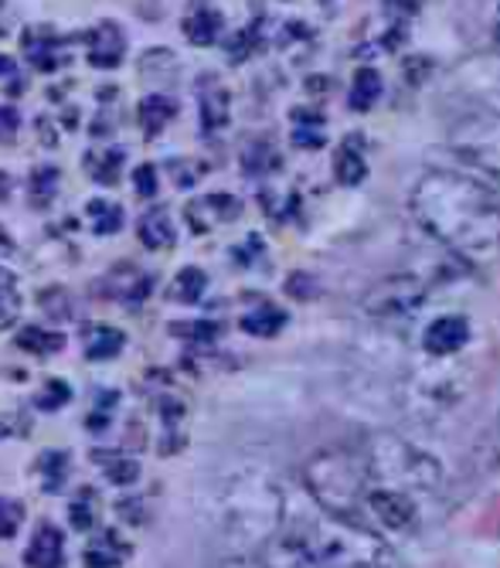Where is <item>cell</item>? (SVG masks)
<instances>
[{
  "instance_id": "2e32d148",
  "label": "cell",
  "mask_w": 500,
  "mask_h": 568,
  "mask_svg": "<svg viewBox=\"0 0 500 568\" xmlns=\"http://www.w3.org/2000/svg\"><path fill=\"white\" fill-rule=\"evenodd\" d=\"M130 551H133V548H130L113 528H106V531H99V535L85 545L82 561H85V568H123L126 558H130Z\"/></svg>"
},
{
  "instance_id": "1f68e13d",
  "label": "cell",
  "mask_w": 500,
  "mask_h": 568,
  "mask_svg": "<svg viewBox=\"0 0 500 568\" xmlns=\"http://www.w3.org/2000/svg\"><path fill=\"white\" fill-rule=\"evenodd\" d=\"M38 306L44 310V317H48V321L65 324V321H72V314H75V296H72L65 286H44V290L38 293Z\"/></svg>"
},
{
  "instance_id": "484cf974",
  "label": "cell",
  "mask_w": 500,
  "mask_h": 568,
  "mask_svg": "<svg viewBox=\"0 0 500 568\" xmlns=\"http://www.w3.org/2000/svg\"><path fill=\"white\" fill-rule=\"evenodd\" d=\"M279 168H283V158L269 140H253L242 150V171L248 178H266V174H276Z\"/></svg>"
},
{
  "instance_id": "f35d334b",
  "label": "cell",
  "mask_w": 500,
  "mask_h": 568,
  "mask_svg": "<svg viewBox=\"0 0 500 568\" xmlns=\"http://www.w3.org/2000/svg\"><path fill=\"white\" fill-rule=\"evenodd\" d=\"M28 433H31L28 412H4V416H0V439H21Z\"/></svg>"
},
{
  "instance_id": "52a82bcc",
  "label": "cell",
  "mask_w": 500,
  "mask_h": 568,
  "mask_svg": "<svg viewBox=\"0 0 500 568\" xmlns=\"http://www.w3.org/2000/svg\"><path fill=\"white\" fill-rule=\"evenodd\" d=\"M426 300H429V290L419 276H388L365 293L361 310L371 321L395 324V321L416 317L426 306Z\"/></svg>"
},
{
  "instance_id": "8d00e7d4",
  "label": "cell",
  "mask_w": 500,
  "mask_h": 568,
  "mask_svg": "<svg viewBox=\"0 0 500 568\" xmlns=\"http://www.w3.org/2000/svg\"><path fill=\"white\" fill-rule=\"evenodd\" d=\"M116 402H120V392H99L95 395V408L89 412V419H85V426L92 429V433H103L110 423H113V412H116Z\"/></svg>"
},
{
  "instance_id": "ab89813d",
  "label": "cell",
  "mask_w": 500,
  "mask_h": 568,
  "mask_svg": "<svg viewBox=\"0 0 500 568\" xmlns=\"http://www.w3.org/2000/svg\"><path fill=\"white\" fill-rule=\"evenodd\" d=\"M133 187L140 197H154L157 194V168L154 164H140L133 174Z\"/></svg>"
},
{
  "instance_id": "e0dca14e",
  "label": "cell",
  "mask_w": 500,
  "mask_h": 568,
  "mask_svg": "<svg viewBox=\"0 0 500 568\" xmlns=\"http://www.w3.org/2000/svg\"><path fill=\"white\" fill-rule=\"evenodd\" d=\"M126 347V334L113 324H85L82 327V354L89 361H113Z\"/></svg>"
},
{
  "instance_id": "ee69618b",
  "label": "cell",
  "mask_w": 500,
  "mask_h": 568,
  "mask_svg": "<svg viewBox=\"0 0 500 568\" xmlns=\"http://www.w3.org/2000/svg\"><path fill=\"white\" fill-rule=\"evenodd\" d=\"M18 79V69H14V62L8 59V55H0V79Z\"/></svg>"
},
{
  "instance_id": "7a4b0ae2",
  "label": "cell",
  "mask_w": 500,
  "mask_h": 568,
  "mask_svg": "<svg viewBox=\"0 0 500 568\" xmlns=\"http://www.w3.org/2000/svg\"><path fill=\"white\" fill-rule=\"evenodd\" d=\"M304 484H307L314 504L320 507V514L365 528L361 510H365V497L371 490V477H368V463L358 446L317 449L304 467Z\"/></svg>"
},
{
  "instance_id": "74e56055",
  "label": "cell",
  "mask_w": 500,
  "mask_h": 568,
  "mask_svg": "<svg viewBox=\"0 0 500 568\" xmlns=\"http://www.w3.org/2000/svg\"><path fill=\"white\" fill-rule=\"evenodd\" d=\"M24 525V504L14 497H0V541H8Z\"/></svg>"
},
{
  "instance_id": "9a60e30c",
  "label": "cell",
  "mask_w": 500,
  "mask_h": 568,
  "mask_svg": "<svg viewBox=\"0 0 500 568\" xmlns=\"http://www.w3.org/2000/svg\"><path fill=\"white\" fill-rule=\"evenodd\" d=\"M286 324H289L286 310L276 306L273 300H263V296H256L253 306H248L242 314V321H238V327L245 334H253V337H276Z\"/></svg>"
},
{
  "instance_id": "3957f363",
  "label": "cell",
  "mask_w": 500,
  "mask_h": 568,
  "mask_svg": "<svg viewBox=\"0 0 500 568\" xmlns=\"http://www.w3.org/2000/svg\"><path fill=\"white\" fill-rule=\"evenodd\" d=\"M365 463H368V477L375 487L385 490H398L409 494L416 500L436 497L442 487V467L439 459L419 446H412L409 439L398 436H375L368 443L358 446Z\"/></svg>"
},
{
  "instance_id": "d590c367",
  "label": "cell",
  "mask_w": 500,
  "mask_h": 568,
  "mask_svg": "<svg viewBox=\"0 0 500 568\" xmlns=\"http://www.w3.org/2000/svg\"><path fill=\"white\" fill-rule=\"evenodd\" d=\"M69 402H72V385L62 382V378H44V385H41V392H38V398H34V405H38L41 412H59V408H65Z\"/></svg>"
},
{
  "instance_id": "5b68a950",
  "label": "cell",
  "mask_w": 500,
  "mask_h": 568,
  "mask_svg": "<svg viewBox=\"0 0 500 568\" xmlns=\"http://www.w3.org/2000/svg\"><path fill=\"white\" fill-rule=\"evenodd\" d=\"M473 388L470 368L460 365H432L416 372L406 382V408L416 419H439L446 412L463 405V398Z\"/></svg>"
},
{
  "instance_id": "30bf717a",
  "label": "cell",
  "mask_w": 500,
  "mask_h": 568,
  "mask_svg": "<svg viewBox=\"0 0 500 568\" xmlns=\"http://www.w3.org/2000/svg\"><path fill=\"white\" fill-rule=\"evenodd\" d=\"M126 55V38L113 21H99L89 34H85V59L92 69H116Z\"/></svg>"
},
{
  "instance_id": "ffe728a7",
  "label": "cell",
  "mask_w": 500,
  "mask_h": 568,
  "mask_svg": "<svg viewBox=\"0 0 500 568\" xmlns=\"http://www.w3.org/2000/svg\"><path fill=\"white\" fill-rule=\"evenodd\" d=\"M293 146L299 150H320L327 143V116L317 106H304V110H293Z\"/></svg>"
},
{
  "instance_id": "c3c4849f",
  "label": "cell",
  "mask_w": 500,
  "mask_h": 568,
  "mask_svg": "<svg viewBox=\"0 0 500 568\" xmlns=\"http://www.w3.org/2000/svg\"><path fill=\"white\" fill-rule=\"evenodd\" d=\"M358 568H395V565H358Z\"/></svg>"
},
{
  "instance_id": "277c9868",
  "label": "cell",
  "mask_w": 500,
  "mask_h": 568,
  "mask_svg": "<svg viewBox=\"0 0 500 568\" xmlns=\"http://www.w3.org/2000/svg\"><path fill=\"white\" fill-rule=\"evenodd\" d=\"M283 528V494L259 477L235 484L225 500V531L238 545H269Z\"/></svg>"
},
{
  "instance_id": "60d3db41",
  "label": "cell",
  "mask_w": 500,
  "mask_h": 568,
  "mask_svg": "<svg viewBox=\"0 0 500 568\" xmlns=\"http://www.w3.org/2000/svg\"><path fill=\"white\" fill-rule=\"evenodd\" d=\"M18 126H21V116L14 106H0V143H11L18 136Z\"/></svg>"
},
{
  "instance_id": "d6986e66",
  "label": "cell",
  "mask_w": 500,
  "mask_h": 568,
  "mask_svg": "<svg viewBox=\"0 0 500 568\" xmlns=\"http://www.w3.org/2000/svg\"><path fill=\"white\" fill-rule=\"evenodd\" d=\"M92 463L113 487H133L140 480V463L123 449H92Z\"/></svg>"
},
{
  "instance_id": "f546056e",
  "label": "cell",
  "mask_w": 500,
  "mask_h": 568,
  "mask_svg": "<svg viewBox=\"0 0 500 568\" xmlns=\"http://www.w3.org/2000/svg\"><path fill=\"white\" fill-rule=\"evenodd\" d=\"M21 290H18V276L11 270L0 266V331H8L18 324L21 317Z\"/></svg>"
},
{
  "instance_id": "83f0119b",
  "label": "cell",
  "mask_w": 500,
  "mask_h": 568,
  "mask_svg": "<svg viewBox=\"0 0 500 568\" xmlns=\"http://www.w3.org/2000/svg\"><path fill=\"white\" fill-rule=\"evenodd\" d=\"M85 219L95 235H116L123 229V204H116L110 197H92L85 204Z\"/></svg>"
},
{
  "instance_id": "6da1fadb",
  "label": "cell",
  "mask_w": 500,
  "mask_h": 568,
  "mask_svg": "<svg viewBox=\"0 0 500 568\" xmlns=\"http://www.w3.org/2000/svg\"><path fill=\"white\" fill-rule=\"evenodd\" d=\"M409 209L429 239L467 260H487L500 248V194L463 171H426Z\"/></svg>"
},
{
  "instance_id": "7402d4cb",
  "label": "cell",
  "mask_w": 500,
  "mask_h": 568,
  "mask_svg": "<svg viewBox=\"0 0 500 568\" xmlns=\"http://www.w3.org/2000/svg\"><path fill=\"white\" fill-rule=\"evenodd\" d=\"M184 38L191 41V44H197V48H208V44H215L218 38H222V31H225V18L215 11V8H208V4H202V8H194L187 18H184Z\"/></svg>"
},
{
  "instance_id": "681fc988",
  "label": "cell",
  "mask_w": 500,
  "mask_h": 568,
  "mask_svg": "<svg viewBox=\"0 0 500 568\" xmlns=\"http://www.w3.org/2000/svg\"><path fill=\"white\" fill-rule=\"evenodd\" d=\"M0 8H4V0H0Z\"/></svg>"
},
{
  "instance_id": "bcb514c9",
  "label": "cell",
  "mask_w": 500,
  "mask_h": 568,
  "mask_svg": "<svg viewBox=\"0 0 500 568\" xmlns=\"http://www.w3.org/2000/svg\"><path fill=\"white\" fill-rule=\"evenodd\" d=\"M11 194V178L4 174V171H0V201H4Z\"/></svg>"
},
{
  "instance_id": "4fadbf2b",
  "label": "cell",
  "mask_w": 500,
  "mask_h": 568,
  "mask_svg": "<svg viewBox=\"0 0 500 568\" xmlns=\"http://www.w3.org/2000/svg\"><path fill=\"white\" fill-rule=\"evenodd\" d=\"M334 178L344 187H358L368 178V140L361 133L344 136L334 153Z\"/></svg>"
},
{
  "instance_id": "ba28073f",
  "label": "cell",
  "mask_w": 500,
  "mask_h": 568,
  "mask_svg": "<svg viewBox=\"0 0 500 568\" xmlns=\"http://www.w3.org/2000/svg\"><path fill=\"white\" fill-rule=\"evenodd\" d=\"M238 215H242V201L235 194H197L194 201L184 204L187 229L197 235H208L222 225H232L238 222Z\"/></svg>"
},
{
  "instance_id": "b9f144b4",
  "label": "cell",
  "mask_w": 500,
  "mask_h": 568,
  "mask_svg": "<svg viewBox=\"0 0 500 568\" xmlns=\"http://www.w3.org/2000/svg\"><path fill=\"white\" fill-rule=\"evenodd\" d=\"M232 255H235L238 263H253L256 255H263V239H259V235H248V239L232 252Z\"/></svg>"
},
{
  "instance_id": "44dd1931",
  "label": "cell",
  "mask_w": 500,
  "mask_h": 568,
  "mask_svg": "<svg viewBox=\"0 0 500 568\" xmlns=\"http://www.w3.org/2000/svg\"><path fill=\"white\" fill-rule=\"evenodd\" d=\"M136 116H140V130L146 140H157L161 130L177 116V102L164 92H154V95H146L140 99V106H136Z\"/></svg>"
},
{
  "instance_id": "e575fe53",
  "label": "cell",
  "mask_w": 500,
  "mask_h": 568,
  "mask_svg": "<svg viewBox=\"0 0 500 568\" xmlns=\"http://www.w3.org/2000/svg\"><path fill=\"white\" fill-rule=\"evenodd\" d=\"M95 518H99V497H95L92 487H85V490H79L75 500L69 504V525H72L75 531L85 535V531L95 528Z\"/></svg>"
},
{
  "instance_id": "8fae6325",
  "label": "cell",
  "mask_w": 500,
  "mask_h": 568,
  "mask_svg": "<svg viewBox=\"0 0 500 568\" xmlns=\"http://www.w3.org/2000/svg\"><path fill=\"white\" fill-rule=\"evenodd\" d=\"M69 41H72V38H59L52 28H31V31H24L21 48H24V55H28V62H31L34 69H41V72H55V69L65 62L62 51L69 48Z\"/></svg>"
},
{
  "instance_id": "7bdbcfd3",
  "label": "cell",
  "mask_w": 500,
  "mask_h": 568,
  "mask_svg": "<svg viewBox=\"0 0 500 568\" xmlns=\"http://www.w3.org/2000/svg\"><path fill=\"white\" fill-rule=\"evenodd\" d=\"M218 568H269L263 558H253V555H235V558H225Z\"/></svg>"
},
{
  "instance_id": "ac0fdd59",
  "label": "cell",
  "mask_w": 500,
  "mask_h": 568,
  "mask_svg": "<svg viewBox=\"0 0 500 568\" xmlns=\"http://www.w3.org/2000/svg\"><path fill=\"white\" fill-rule=\"evenodd\" d=\"M72 474V453L69 449H44L34 459V477L44 494H62Z\"/></svg>"
},
{
  "instance_id": "f6af8a7d",
  "label": "cell",
  "mask_w": 500,
  "mask_h": 568,
  "mask_svg": "<svg viewBox=\"0 0 500 568\" xmlns=\"http://www.w3.org/2000/svg\"><path fill=\"white\" fill-rule=\"evenodd\" d=\"M0 252H14V239L4 225H0Z\"/></svg>"
},
{
  "instance_id": "4316f807",
  "label": "cell",
  "mask_w": 500,
  "mask_h": 568,
  "mask_svg": "<svg viewBox=\"0 0 500 568\" xmlns=\"http://www.w3.org/2000/svg\"><path fill=\"white\" fill-rule=\"evenodd\" d=\"M123 161H126V153L123 150H95V153H85V171L95 184H103V187H113L123 174Z\"/></svg>"
},
{
  "instance_id": "5bb4252c",
  "label": "cell",
  "mask_w": 500,
  "mask_h": 568,
  "mask_svg": "<svg viewBox=\"0 0 500 568\" xmlns=\"http://www.w3.org/2000/svg\"><path fill=\"white\" fill-rule=\"evenodd\" d=\"M28 568H65V538L55 525H41L24 548Z\"/></svg>"
},
{
  "instance_id": "f1b7e54d",
  "label": "cell",
  "mask_w": 500,
  "mask_h": 568,
  "mask_svg": "<svg viewBox=\"0 0 500 568\" xmlns=\"http://www.w3.org/2000/svg\"><path fill=\"white\" fill-rule=\"evenodd\" d=\"M228 92L222 85H208L202 92V130L205 133H218L222 126H228Z\"/></svg>"
},
{
  "instance_id": "8992f818",
  "label": "cell",
  "mask_w": 500,
  "mask_h": 568,
  "mask_svg": "<svg viewBox=\"0 0 500 568\" xmlns=\"http://www.w3.org/2000/svg\"><path fill=\"white\" fill-rule=\"evenodd\" d=\"M449 150L480 171L500 174V113H473L449 126Z\"/></svg>"
},
{
  "instance_id": "cb8c5ba5",
  "label": "cell",
  "mask_w": 500,
  "mask_h": 568,
  "mask_svg": "<svg viewBox=\"0 0 500 568\" xmlns=\"http://www.w3.org/2000/svg\"><path fill=\"white\" fill-rule=\"evenodd\" d=\"M140 242H143L150 252L171 248V245L177 242V232H174V222H171V212H167V209H150V212L140 219Z\"/></svg>"
},
{
  "instance_id": "d6a6232c",
  "label": "cell",
  "mask_w": 500,
  "mask_h": 568,
  "mask_svg": "<svg viewBox=\"0 0 500 568\" xmlns=\"http://www.w3.org/2000/svg\"><path fill=\"white\" fill-rule=\"evenodd\" d=\"M59 184H62L59 168H38L28 181V197L34 209H48V204L59 197Z\"/></svg>"
},
{
  "instance_id": "836d02e7",
  "label": "cell",
  "mask_w": 500,
  "mask_h": 568,
  "mask_svg": "<svg viewBox=\"0 0 500 568\" xmlns=\"http://www.w3.org/2000/svg\"><path fill=\"white\" fill-rule=\"evenodd\" d=\"M171 337L187 341L194 347H208L222 337V324H215V321H177V324H171Z\"/></svg>"
},
{
  "instance_id": "9c48e42d",
  "label": "cell",
  "mask_w": 500,
  "mask_h": 568,
  "mask_svg": "<svg viewBox=\"0 0 500 568\" xmlns=\"http://www.w3.org/2000/svg\"><path fill=\"white\" fill-rule=\"evenodd\" d=\"M470 344V321L463 314H442L436 317L426 334H422V347L436 357V361H446V357H457L463 347Z\"/></svg>"
},
{
  "instance_id": "7c38bea8",
  "label": "cell",
  "mask_w": 500,
  "mask_h": 568,
  "mask_svg": "<svg viewBox=\"0 0 500 568\" xmlns=\"http://www.w3.org/2000/svg\"><path fill=\"white\" fill-rule=\"evenodd\" d=\"M95 290L106 293L110 300H120V303L136 306V303H143L150 296V290H154V280H150L146 273H140L136 266H126L123 263V266H113Z\"/></svg>"
},
{
  "instance_id": "7dc6e473",
  "label": "cell",
  "mask_w": 500,
  "mask_h": 568,
  "mask_svg": "<svg viewBox=\"0 0 500 568\" xmlns=\"http://www.w3.org/2000/svg\"><path fill=\"white\" fill-rule=\"evenodd\" d=\"M493 44L500 51V4H497V14H493Z\"/></svg>"
},
{
  "instance_id": "603a6c76",
  "label": "cell",
  "mask_w": 500,
  "mask_h": 568,
  "mask_svg": "<svg viewBox=\"0 0 500 568\" xmlns=\"http://www.w3.org/2000/svg\"><path fill=\"white\" fill-rule=\"evenodd\" d=\"M385 95V79L378 69L361 65L351 79V89H347V106L355 113H368L371 106H378V99Z\"/></svg>"
},
{
  "instance_id": "4dcf8cb0",
  "label": "cell",
  "mask_w": 500,
  "mask_h": 568,
  "mask_svg": "<svg viewBox=\"0 0 500 568\" xmlns=\"http://www.w3.org/2000/svg\"><path fill=\"white\" fill-rule=\"evenodd\" d=\"M208 290V276L197 266H184L174 280H171V300L174 303H197Z\"/></svg>"
},
{
  "instance_id": "d4e9b609",
  "label": "cell",
  "mask_w": 500,
  "mask_h": 568,
  "mask_svg": "<svg viewBox=\"0 0 500 568\" xmlns=\"http://www.w3.org/2000/svg\"><path fill=\"white\" fill-rule=\"evenodd\" d=\"M14 344H18L21 351H28V354L48 357V354H59V351H65L69 337H65L62 331H48V327L28 324V327H21V331H18Z\"/></svg>"
}]
</instances>
